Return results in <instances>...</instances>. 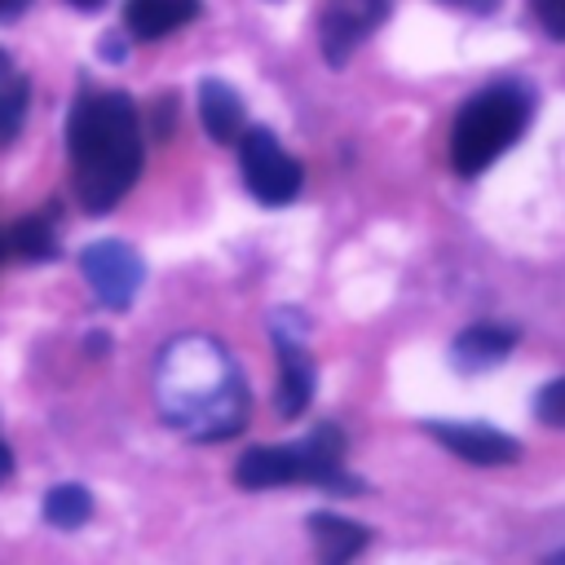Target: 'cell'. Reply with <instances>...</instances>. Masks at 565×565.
Listing matches in <instances>:
<instances>
[{
	"label": "cell",
	"mask_w": 565,
	"mask_h": 565,
	"mask_svg": "<svg viewBox=\"0 0 565 565\" xmlns=\"http://www.w3.org/2000/svg\"><path fill=\"white\" fill-rule=\"evenodd\" d=\"M75 194L88 212H110L141 177V119L128 93L84 88L66 119Z\"/></svg>",
	"instance_id": "cell-1"
},
{
	"label": "cell",
	"mask_w": 565,
	"mask_h": 565,
	"mask_svg": "<svg viewBox=\"0 0 565 565\" xmlns=\"http://www.w3.org/2000/svg\"><path fill=\"white\" fill-rule=\"evenodd\" d=\"M159 411L172 419V428L221 441L234 437L247 419V388L234 366V358L212 335H181L163 349L159 375H154Z\"/></svg>",
	"instance_id": "cell-2"
},
{
	"label": "cell",
	"mask_w": 565,
	"mask_h": 565,
	"mask_svg": "<svg viewBox=\"0 0 565 565\" xmlns=\"http://www.w3.org/2000/svg\"><path fill=\"white\" fill-rule=\"evenodd\" d=\"M534 97L521 79H499L486 84L481 93H472L450 128V163L463 177H477L481 168H490L530 124Z\"/></svg>",
	"instance_id": "cell-3"
},
{
	"label": "cell",
	"mask_w": 565,
	"mask_h": 565,
	"mask_svg": "<svg viewBox=\"0 0 565 565\" xmlns=\"http://www.w3.org/2000/svg\"><path fill=\"white\" fill-rule=\"evenodd\" d=\"M234 481L243 490H269V486H331L358 494L362 486L344 477V433L335 424H318L305 441L287 446H256L234 463Z\"/></svg>",
	"instance_id": "cell-4"
},
{
	"label": "cell",
	"mask_w": 565,
	"mask_h": 565,
	"mask_svg": "<svg viewBox=\"0 0 565 565\" xmlns=\"http://www.w3.org/2000/svg\"><path fill=\"white\" fill-rule=\"evenodd\" d=\"M234 146H238L243 181H247V190H252L260 203L282 207V203H291V199L300 194L305 172H300V163L278 146V137H274L269 128H243Z\"/></svg>",
	"instance_id": "cell-5"
},
{
	"label": "cell",
	"mask_w": 565,
	"mask_h": 565,
	"mask_svg": "<svg viewBox=\"0 0 565 565\" xmlns=\"http://www.w3.org/2000/svg\"><path fill=\"white\" fill-rule=\"evenodd\" d=\"M79 269L88 278V287L97 291V300L106 309H128L132 296L141 291V278H146V265L141 256L119 243V238H102V243H88L79 252Z\"/></svg>",
	"instance_id": "cell-6"
},
{
	"label": "cell",
	"mask_w": 565,
	"mask_h": 565,
	"mask_svg": "<svg viewBox=\"0 0 565 565\" xmlns=\"http://www.w3.org/2000/svg\"><path fill=\"white\" fill-rule=\"evenodd\" d=\"M388 0H322V53L331 66L349 62V53L384 22Z\"/></svg>",
	"instance_id": "cell-7"
},
{
	"label": "cell",
	"mask_w": 565,
	"mask_h": 565,
	"mask_svg": "<svg viewBox=\"0 0 565 565\" xmlns=\"http://www.w3.org/2000/svg\"><path fill=\"white\" fill-rule=\"evenodd\" d=\"M428 433L446 450H455L463 463H481V468L512 463L521 455V441L508 437V433H499V428H490V424H450L446 419V424H428Z\"/></svg>",
	"instance_id": "cell-8"
},
{
	"label": "cell",
	"mask_w": 565,
	"mask_h": 565,
	"mask_svg": "<svg viewBox=\"0 0 565 565\" xmlns=\"http://www.w3.org/2000/svg\"><path fill=\"white\" fill-rule=\"evenodd\" d=\"M274 344H278V411L287 419H296L313 402V380H318L313 375V358L296 340H287L282 331H274Z\"/></svg>",
	"instance_id": "cell-9"
},
{
	"label": "cell",
	"mask_w": 565,
	"mask_h": 565,
	"mask_svg": "<svg viewBox=\"0 0 565 565\" xmlns=\"http://www.w3.org/2000/svg\"><path fill=\"white\" fill-rule=\"evenodd\" d=\"M516 344V327H503V322H472L455 335L450 344V362L459 371H486V366H499Z\"/></svg>",
	"instance_id": "cell-10"
},
{
	"label": "cell",
	"mask_w": 565,
	"mask_h": 565,
	"mask_svg": "<svg viewBox=\"0 0 565 565\" xmlns=\"http://www.w3.org/2000/svg\"><path fill=\"white\" fill-rule=\"evenodd\" d=\"M199 119H203V128H207L212 141L230 146V141H238V132L247 128V106H243V97H238L230 84L203 79V84H199Z\"/></svg>",
	"instance_id": "cell-11"
},
{
	"label": "cell",
	"mask_w": 565,
	"mask_h": 565,
	"mask_svg": "<svg viewBox=\"0 0 565 565\" xmlns=\"http://www.w3.org/2000/svg\"><path fill=\"white\" fill-rule=\"evenodd\" d=\"M194 13H199V0H128L124 26L137 40H163L177 26H185Z\"/></svg>",
	"instance_id": "cell-12"
},
{
	"label": "cell",
	"mask_w": 565,
	"mask_h": 565,
	"mask_svg": "<svg viewBox=\"0 0 565 565\" xmlns=\"http://www.w3.org/2000/svg\"><path fill=\"white\" fill-rule=\"evenodd\" d=\"M309 534L318 543V556L340 565V561H353L366 543H371V530H362L358 521H344L335 512H313L309 516Z\"/></svg>",
	"instance_id": "cell-13"
},
{
	"label": "cell",
	"mask_w": 565,
	"mask_h": 565,
	"mask_svg": "<svg viewBox=\"0 0 565 565\" xmlns=\"http://www.w3.org/2000/svg\"><path fill=\"white\" fill-rule=\"evenodd\" d=\"M9 247L26 260H49L57 256V203H44L35 212H26L13 230H9Z\"/></svg>",
	"instance_id": "cell-14"
},
{
	"label": "cell",
	"mask_w": 565,
	"mask_h": 565,
	"mask_svg": "<svg viewBox=\"0 0 565 565\" xmlns=\"http://www.w3.org/2000/svg\"><path fill=\"white\" fill-rule=\"evenodd\" d=\"M88 512H93V499H88L84 486H53V490L44 494V516H49L57 530H75V525H84Z\"/></svg>",
	"instance_id": "cell-15"
},
{
	"label": "cell",
	"mask_w": 565,
	"mask_h": 565,
	"mask_svg": "<svg viewBox=\"0 0 565 565\" xmlns=\"http://www.w3.org/2000/svg\"><path fill=\"white\" fill-rule=\"evenodd\" d=\"M534 415H539L543 424H552V428H565V375L539 388V397H534Z\"/></svg>",
	"instance_id": "cell-16"
},
{
	"label": "cell",
	"mask_w": 565,
	"mask_h": 565,
	"mask_svg": "<svg viewBox=\"0 0 565 565\" xmlns=\"http://www.w3.org/2000/svg\"><path fill=\"white\" fill-rule=\"evenodd\" d=\"M22 102H26V84L13 75H0V137L13 132V124L22 119Z\"/></svg>",
	"instance_id": "cell-17"
},
{
	"label": "cell",
	"mask_w": 565,
	"mask_h": 565,
	"mask_svg": "<svg viewBox=\"0 0 565 565\" xmlns=\"http://www.w3.org/2000/svg\"><path fill=\"white\" fill-rule=\"evenodd\" d=\"M530 9H534V18L547 26V35L565 40V0H530Z\"/></svg>",
	"instance_id": "cell-18"
},
{
	"label": "cell",
	"mask_w": 565,
	"mask_h": 565,
	"mask_svg": "<svg viewBox=\"0 0 565 565\" xmlns=\"http://www.w3.org/2000/svg\"><path fill=\"white\" fill-rule=\"evenodd\" d=\"M441 4L463 9V13H494V9H499V0H441Z\"/></svg>",
	"instance_id": "cell-19"
},
{
	"label": "cell",
	"mask_w": 565,
	"mask_h": 565,
	"mask_svg": "<svg viewBox=\"0 0 565 565\" xmlns=\"http://www.w3.org/2000/svg\"><path fill=\"white\" fill-rule=\"evenodd\" d=\"M9 472H13V455H9V446L0 441V481H9Z\"/></svg>",
	"instance_id": "cell-20"
},
{
	"label": "cell",
	"mask_w": 565,
	"mask_h": 565,
	"mask_svg": "<svg viewBox=\"0 0 565 565\" xmlns=\"http://www.w3.org/2000/svg\"><path fill=\"white\" fill-rule=\"evenodd\" d=\"M26 9V0H0V18H18Z\"/></svg>",
	"instance_id": "cell-21"
},
{
	"label": "cell",
	"mask_w": 565,
	"mask_h": 565,
	"mask_svg": "<svg viewBox=\"0 0 565 565\" xmlns=\"http://www.w3.org/2000/svg\"><path fill=\"white\" fill-rule=\"evenodd\" d=\"M71 4H75V9H97L102 0H71Z\"/></svg>",
	"instance_id": "cell-22"
},
{
	"label": "cell",
	"mask_w": 565,
	"mask_h": 565,
	"mask_svg": "<svg viewBox=\"0 0 565 565\" xmlns=\"http://www.w3.org/2000/svg\"><path fill=\"white\" fill-rule=\"evenodd\" d=\"M4 71H9V57H4V53H0V75H4Z\"/></svg>",
	"instance_id": "cell-23"
},
{
	"label": "cell",
	"mask_w": 565,
	"mask_h": 565,
	"mask_svg": "<svg viewBox=\"0 0 565 565\" xmlns=\"http://www.w3.org/2000/svg\"><path fill=\"white\" fill-rule=\"evenodd\" d=\"M4 247H9V243H4V238H0V256H4Z\"/></svg>",
	"instance_id": "cell-24"
},
{
	"label": "cell",
	"mask_w": 565,
	"mask_h": 565,
	"mask_svg": "<svg viewBox=\"0 0 565 565\" xmlns=\"http://www.w3.org/2000/svg\"><path fill=\"white\" fill-rule=\"evenodd\" d=\"M556 561H565V552H556Z\"/></svg>",
	"instance_id": "cell-25"
}]
</instances>
